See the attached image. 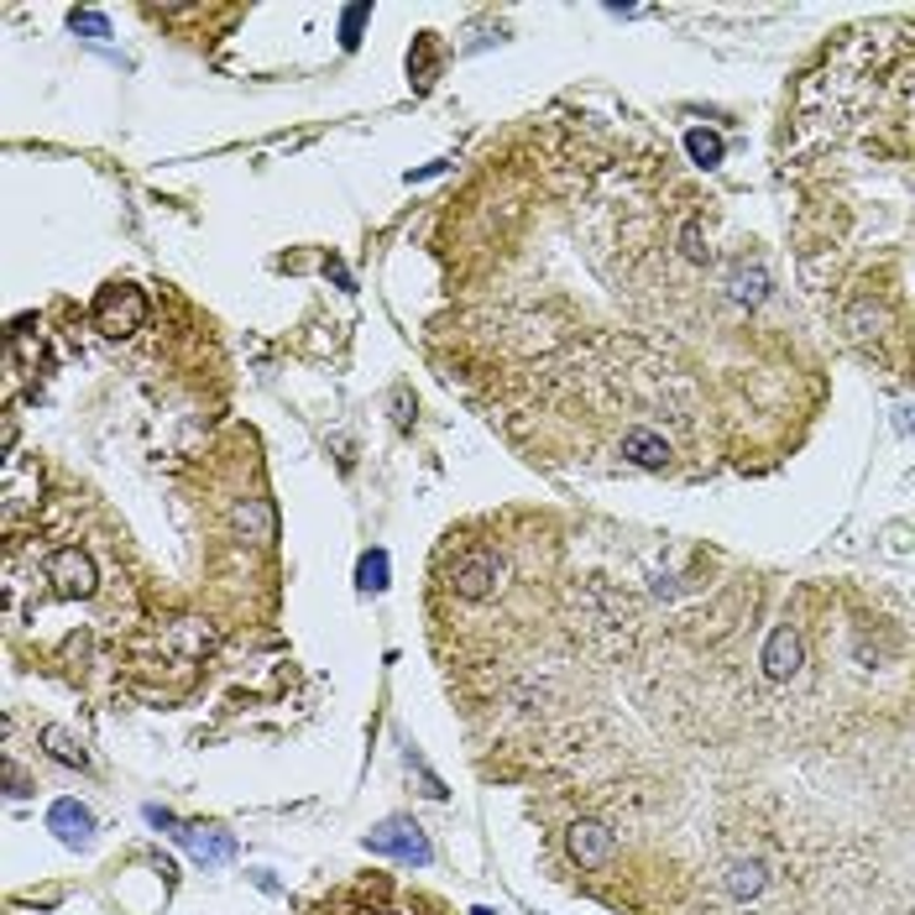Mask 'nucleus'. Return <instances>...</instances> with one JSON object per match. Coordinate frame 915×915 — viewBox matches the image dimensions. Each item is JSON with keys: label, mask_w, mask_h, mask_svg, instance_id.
<instances>
[{"label": "nucleus", "mask_w": 915, "mask_h": 915, "mask_svg": "<svg viewBox=\"0 0 915 915\" xmlns=\"http://www.w3.org/2000/svg\"><path fill=\"white\" fill-rule=\"evenodd\" d=\"M727 288H733V298L738 304H764V294H769V272H764V262H738L733 267V278H727Z\"/></svg>", "instance_id": "nucleus-13"}, {"label": "nucleus", "mask_w": 915, "mask_h": 915, "mask_svg": "<svg viewBox=\"0 0 915 915\" xmlns=\"http://www.w3.org/2000/svg\"><path fill=\"white\" fill-rule=\"evenodd\" d=\"M48 832H59L63 848H85L89 837H94V816H89V806L63 796L48 806Z\"/></svg>", "instance_id": "nucleus-8"}, {"label": "nucleus", "mask_w": 915, "mask_h": 915, "mask_svg": "<svg viewBox=\"0 0 915 915\" xmlns=\"http://www.w3.org/2000/svg\"><path fill=\"white\" fill-rule=\"evenodd\" d=\"M68 27H74V31H85V37H100V42L111 37V22H105L100 11H79V5L68 11Z\"/></svg>", "instance_id": "nucleus-16"}, {"label": "nucleus", "mask_w": 915, "mask_h": 915, "mask_svg": "<svg viewBox=\"0 0 915 915\" xmlns=\"http://www.w3.org/2000/svg\"><path fill=\"white\" fill-rule=\"evenodd\" d=\"M759 665H764L769 680H796L800 675V665H806V644H800V633L790 628V622H779V628L764 639Z\"/></svg>", "instance_id": "nucleus-7"}, {"label": "nucleus", "mask_w": 915, "mask_h": 915, "mask_svg": "<svg viewBox=\"0 0 915 915\" xmlns=\"http://www.w3.org/2000/svg\"><path fill=\"white\" fill-rule=\"evenodd\" d=\"M498 560L487 555V550H466L461 560L450 565V591L461 596V602H487L492 591H498Z\"/></svg>", "instance_id": "nucleus-6"}, {"label": "nucleus", "mask_w": 915, "mask_h": 915, "mask_svg": "<svg viewBox=\"0 0 915 915\" xmlns=\"http://www.w3.org/2000/svg\"><path fill=\"white\" fill-rule=\"evenodd\" d=\"M42 748H48V759H59L63 769H89V748L74 738L68 727H59V722L42 727Z\"/></svg>", "instance_id": "nucleus-12"}, {"label": "nucleus", "mask_w": 915, "mask_h": 915, "mask_svg": "<svg viewBox=\"0 0 915 915\" xmlns=\"http://www.w3.org/2000/svg\"><path fill=\"white\" fill-rule=\"evenodd\" d=\"M685 152H691V163H701V168H717L722 163V137L717 131H707V126H691L685 131Z\"/></svg>", "instance_id": "nucleus-14"}, {"label": "nucleus", "mask_w": 915, "mask_h": 915, "mask_svg": "<svg viewBox=\"0 0 915 915\" xmlns=\"http://www.w3.org/2000/svg\"><path fill=\"white\" fill-rule=\"evenodd\" d=\"M366 16H372V5H346V16H340V31H346L340 42H346V48H356V31H361Z\"/></svg>", "instance_id": "nucleus-17"}, {"label": "nucleus", "mask_w": 915, "mask_h": 915, "mask_svg": "<svg viewBox=\"0 0 915 915\" xmlns=\"http://www.w3.org/2000/svg\"><path fill=\"white\" fill-rule=\"evenodd\" d=\"M325 278H335V288H351V272H346V267L335 262V257L325 262Z\"/></svg>", "instance_id": "nucleus-19"}, {"label": "nucleus", "mask_w": 915, "mask_h": 915, "mask_svg": "<svg viewBox=\"0 0 915 915\" xmlns=\"http://www.w3.org/2000/svg\"><path fill=\"white\" fill-rule=\"evenodd\" d=\"M769 885V868L759 863V858H733L727 868H722V889L738 900V905H748V900H759Z\"/></svg>", "instance_id": "nucleus-9"}, {"label": "nucleus", "mask_w": 915, "mask_h": 915, "mask_svg": "<svg viewBox=\"0 0 915 915\" xmlns=\"http://www.w3.org/2000/svg\"><path fill=\"white\" fill-rule=\"evenodd\" d=\"M622 461H633L644 472H665L670 466V440L654 435V429H628L622 435Z\"/></svg>", "instance_id": "nucleus-10"}, {"label": "nucleus", "mask_w": 915, "mask_h": 915, "mask_svg": "<svg viewBox=\"0 0 915 915\" xmlns=\"http://www.w3.org/2000/svg\"><path fill=\"white\" fill-rule=\"evenodd\" d=\"M361 842H366V853L392 858V863H414V868H424V863L435 858V848H429L424 827H418V822H409V816H387V822H377V827L366 832Z\"/></svg>", "instance_id": "nucleus-2"}, {"label": "nucleus", "mask_w": 915, "mask_h": 915, "mask_svg": "<svg viewBox=\"0 0 915 915\" xmlns=\"http://www.w3.org/2000/svg\"><path fill=\"white\" fill-rule=\"evenodd\" d=\"M42 576L53 581V591H59V596H94V587H100V570H94V560H89L79 544H63V550H53V555L42 560Z\"/></svg>", "instance_id": "nucleus-4"}, {"label": "nucleus", "mask_w": 915, "mask_h": 915, "mask_svg": "<svg viewBox=\"0 0 915 915\" xmlns=\"http://www.w3.org/2000/svg\"><path fill=\"white\" fill-rule=\"evenodd\" d=\"M142 325H147V294H142V288L116 283V288H105V294L94 298V330H100V335L126 340V335H137Z\"/></svg>", "instance_id": "nucleus-3"}, {"label": "nucleus", "mask_w": 915, "mask_h": 915, "mask_svg": "<svg viewBox=\"0 0 915 915\" xmlns=\"http://www.w3.org/2000/svg\"><path fill=\"white\" fill-rule=\"evenodd\" d=\"M356 581H361V591H387V550H366L356 565Z\"/></svg>", "instance_id": "nucleus-15"}, {"label": "nucleus", "mask_w": 915, "mask_h": 915, "mask_svg": "<svg viewBox=\"0 0 915 915\" xmlns=\"http://www.w3.org/2000/svg\"><path fill=\"white\" fill-rule=\"evenodd\" d=\"M685 257H691V262H711V252L707 246H701V225H696V220H691V225H685Z\"/></svg>", "instance_id": "nucleus-18"}, {"label": "nucleus", "mask_w": 915, "mask_h": 915, "mask_svg": "<svg viewBox=\"0 0 915 915\" xmlns=\"http://www.w3.org/2000/svg\"><path fill=\"white\" fill-rule=\"evenodd\" d=\"M147 822L152 827H168L173 832L178 848H189L194 863H205V868H220V863H231L236 858V837L220 827H189V822H178L173 811H163V806H147Z\"/></svg>", "instance_id": "nucleus-1"}, {"label": "nucleus", "mask_w": 915, "mask_h": 915, "mask_svg": "<svg viewBox=\"0 0 915 915\" xmlns=\"http://www.w3.org/2000/svg\"><path fill=\"white\" fill-rule=\"evenodd\" d=\"M565 853H570L576 868H607L613 853H618V832L581 816V822H570V832H565Z\"/></svg>", "instance_id": "nucleus-5"}, {"label": "nucleus", "mask_w": 915, "mask_h": 915, "mask_svg": "<svg viewBox=\"0 0 915 915\" xmlns=\"http://www.w3.org/2000/svg\"><path fill=\"white\" fill-rule=\"evenodd\" d=\"M236 524L246 529V539H262V544L278 539V513H272V502H267V498H246V502H241Z\"/></svg>", "instance_id": "nucleus-11"}, {"label": "nucleus", "mask_w": 915, "mask_h": 915, "mask_svg": "<svg viewBox=\"0 0 915 915\" xmlns=\"http://www.w3.org/2000/svg\"><path fill=\"white\" fill-rule=\"evenodd\" d=\"M472 915H498V911H487V905H476V911H472Z\"/></svg>", "instance_id": "nucleus-20"}]
</instances>
